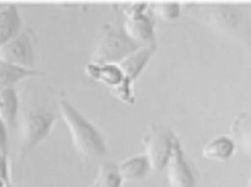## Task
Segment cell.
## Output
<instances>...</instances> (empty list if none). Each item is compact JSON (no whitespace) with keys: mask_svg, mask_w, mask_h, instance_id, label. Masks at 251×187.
Returning a JSON list of instances; mask_svg holds the SVG:
<instances>
[{"mask_svg":"<svg viewBox=\"0 0 251 187\" xmlns=\"http://www.w3.org/2000/svg\"><path fill=\"white\" fill-rule=\"evenodd\" d=\"M58 110L78 152L87 158L95 159L107 154L106 143L101 132L66 98L59 99Z\"/></svg>","mask_w":251,"mask_h":187,"instance_id":"6da1fadb","label":"cell"},{"mask_svg":"<svg viewBox=\"0 0 251 187\" xmlns=\"http://www.w3.org/2000/svg\"><path fill=\"white\" fill-rule=\"evenodd\" d=\"M190 12L220 34L244 39L249 32L248 19L238 7L230 4H191Z\"/></svg>","mask_w":251,"mask_h":187,"instance_id":"7a4b0ae2","label":"cell"},{"mask_svg":"<svg viewBox=\"0 0 251 187\" xmlns=\"http://www.w3.org/2000/svg\"><path fill=\"white\" fill-rule=\"evenodd\" d=\"M140 48L125 32L123 25L106 26L92 53L91 62L118 64Z\"/></svg>","mask_w":251,"mask_h":187,"instance_id":"3957f363","label":"cell"},{"mask_svg":"<svg viewBox=\"0 0 251 187\" xmlns=\"http://www.w3.org/2000/svg\"><path fill=\"white\" fill-rule=\"evenodd\" d=\"M56 122L53 112L46 109H33L28 111L20 124V148L26 153L42 142L50 134Z\"/></svg>","mask_w":251,"mask_h":187,"instance_id":"277c9868","label":"cell"},{"mask_svg":"<svg viewBox=\"0 0 251 187\" xmlns=\"http://www.w3.org/2000/svg\"><path fill=\"white\" fill-rule=\"evenodd\" d=\"M175 133L162 123L152 124L143 136V144L153 170H163L173 152Z\"/></svg>","mask_w":251,"mask_h":187,"instance_id":"5b68a950","label":"cell"},{"mask_svg":"<svg viewBox=\"0 0 251 187\" xmlns=\"http://www.w3.org/2000/svg\"><path fill=\"white\" fill-rule=\"evenodd\" d=\"M36 48L33 37L27 31L20 32L16 37L0 47V62L17 66L34 68Z\"/></svg>","mask_w":251,"mask_h":187,"instance_id":"8992f818","label":"cell"},{"mask_svg":"<svg viewBox=\"0 0 251 187\" xmlns=\"http://www.w3.org/2000/svg\"><path fill=\"white\" fill-rule=\"evenodd\" d=\"M146 7L144 3L131 5L125 13L127 20L123 24L125 32L141 47L156 45L154 23L146 13Z\"/></svg>","mask_w":251,"mask_h":187,"instance_id":"52a82bcc","label":"cell"},{"mask_svg":"<svg viewBox=\"0 0 251 187\" xmlns=\"http://www.w3.org/2000/svg\"><path fill=\"white\" fill-rule=\"evenodd\" d=\"M166 172L171 187H196L194 171L177 137L175 139L173 152L166 165Z\"/></svg>","mask_w":251,"mask_h":187,"instance_id":"ba28073f","label":"cell"},{"mask_svg":"<svg viewBox=\"0 0 251 187\" xmlns=\"http://www.w3.org/2000/svg\"><path fill=\"white\" fill-rule=\"evenodd\" d=\"M156 50V45L142 47L135 53L128 55L120 63H118L127 81L133 83L141 75V73L153 57Z\"/></svg>","mask_w":251,"mask_h":187,"instance_id":"9c48e42d","label":"cell"},{"mask_svg":"<svg viewBox=\"0 0 251 187\" xmlns=\"http://www.w3.org/2000/svg\"><path fill=\"white\" fill-rule=\"evenodd\" d=\"M86 74L94 81L101 82L112 90L127 81L118 64H97L90 62L86 66Z\"/></svg>","mask_w":251,"mask_h":187,"instance_id":"30bf717a","label":"cell"},{"mask_svg":"<svg viewBox=\"0 0 251 187\" xmlns=\"http://www.w3.org/2000/svg\"><path fill=\"white\" fill-rule=\"evenodd\" d=\"M22 25L16 6L0 4V47L22 32Z\"/></svg>","mask_w":251,"mask_h":187,"instance_id":"8fae6325","label":"cell"},{"mask_svg":"<svg viewBox=\"0 0 251 187\" xmlns=\"http://www.w3.org/2000/svg\"><path fill=\"white\" fill-rule=\"evenodd\" d=\"M45 73L36 68H27L0 62V89L15 88V85L31 78L44 76Z\"/></svg>","mask_w":251,"mask_h":187,"instance_id":"7c38bea8","label":"cell"},{"mask_svg":"<svg viewBox=\"0 0 251 187\" xmlns=\"http://www.w3.org/2000/svg\"><path fill=\"white\" fill-rule=\"evenodd\" d=\"M117 165L124 181H136L143 179L151 170H153L145 154L127 158Z\"/></svg>","mask_w":251,"mask_h":187,"instance_id":"4fadbf2b","label":"cell"},{"mask_svg":"<svg viewBox=\"0 0 251 187\" xmlns=\"http://www.w3.org/2000/svg\"><path fill=\"white\" fill-rule=\"evenodd\" d=\"M20 99L15 88L0 89V118L12 130L17 122Z\"/></svg>","mask_w":251,"mask_h":187,"instance_id":"5bb4252c","label":"cell"},{"mask_svg":"<svg viewBox=\"0 0 251 187\" xmlns=\"http://www.w3.org/2000/svg\"><path fill=\"white\" fill-rule=\"evenodd\" d=\"M234 151L235 143L230 137L219 136L204 146L202 156L208 160L223 162L230 159Z\"/></svg>","mask_w":251,"mask_h":187,"instance_id":"9a60e30c","label":"cell"},{"mask_svg":"<svg viewBox=\"0 0 251 187\" xmlns=\"http://www.w3.org/2000/svg\"><path fill=\"white\" fill-rule=\"evenodd\" d=\"M230 134L235 145L251 156V114L247 112L238 114L231 124Z\"/></svg>","mask_w":251,"mask_h":187,"instance_id":"2e32d148","label":"cell"},{"mask_svg":"<svg viewBox=\"0 0 251 187\" xmlns=\"http://www.w3.org/2000/svg\"><path fill=\"white\" fill-rule=\"evenodd\" d=\"M100 187H122L123 178L118 165L113 162H104L100 165L96 178Z\"/></svg>","mask_w":251,"mask_h":187,"instance_id":"e0dca14e","label":"cell"},{"mask_svg":"<svg viewBox=\"0 0 251 187\" xmlns=\"http://www.w3.org/2000/svg\"><path fill=\"white\" fill-rule=\"evenodd\" d=\"M152 11L163 21H173L180 16L181 8L177 2H160L153 6Z\"/></svg>","mask_w":251,"mask_h":187,"instance_id":"ac0fdd59","label":"cell"},{"mask_svg":"<svg viewBox=\"0 0 251 187\" xmlns=\"http://www.w3.org/2000/svg\"><path fill=\"white\" fill-rule=\"evenodd\" d=\"M9 128L0 118V154L7 157L9 152Z\"/></svg>","mask_w":251,"mask_h":187,"instance_id":"d6986e66","label":"cell"},{"mask_svg":"<svg viewBox=\"0 0 251 187\" xmlns=\"http://www.w3.org/2000/svg\"><path fill=\"white\" fill-rule=\"evenodd\" d=\"M89 187H100V186H99V183H98V181L95 179V180L93 181V183H92V184H91Z\"/></svg>","mask_w":251,"mask_h":187,"instance_id":"ffe728a7","label":"cell"},{"mask_svg":"<svg viewBox=\"0 0 251 187\" xmlns=\"http://www.w3.org/2000/svg\"><path fill=\"white\" fill-rule=\"evenodd\" d=\"M247 187H251V171H250V176H249V180H248V185Z\"/></svg>","mask_w":251,"mask_h":187,"instance_id":"44dd1931","label":"cell"},{"mask_svg":"<svg viewBox=\"0 0 251 187\" xmlns=\"http://www.w3.org/2000/svg\"><path fill=\"white\" fill-rule=\"evenodd\" d=\"M2 157H4V156H2L1 154H0V160H1V158H2Z\"/></svg>","mask_w":251,"mask_h":187,"instance_id":"7402d4cb","label":"cell"},{"mask_svg":"<svg viewBox=\"0 0 251 187\" xmlns=\"http://www.w3.org/2000/svg\"><path fill=\"white\" fill-rule=\"evenodd\" d=\"M245 187H247V186H245Z\"/></svg>","mask_w":251,"mask_h":187,"instance_id":"603a6c76","label":"cell"}]
</instances>
